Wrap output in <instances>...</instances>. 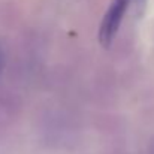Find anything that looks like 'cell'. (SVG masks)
Wrapping results in <instances>:
<instances>
[{"label":"cell","mask_w":154,"mask_h":154,"mask_svg":"<svg viewBox=\"0 0 154 154\" xmlns=\"http://www.w3.org/2000/svg\"><path fill=\"white\" fill-rule=\"evenodd\" d=\"M127 6H129V0H114L108 8L106 14L103 15L100 30H99V42L102 44L103 48L111 47L112 41L115 39L120 30V24L127 11Z\"/></svg>","instance_id":"1"}]
</instances>
